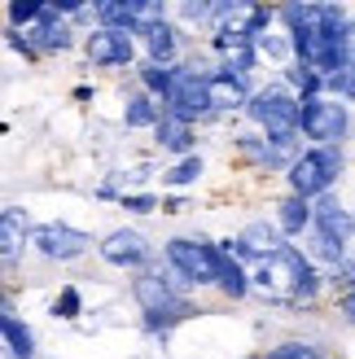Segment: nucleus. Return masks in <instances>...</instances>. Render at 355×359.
Listing matches in <instances>:
<instances>
[{
	"label": "nucleus",
	"mask_w": 355,
	"mask_h": 359,
	"mask_svg": "<svg viewBox=\"0 0 355 359\" xmlns=\"http://www.w3.org/2000/svg\"><path fill=\"white\" fill-rule=\"evenodd\" d=\"M250 118L259 123L263 132H268V140L276 149H286V154H294V145H298V118H303V101H298V93H290L286 83H272V88H259V93L250 97ZM298 158V154H294Z\"/></svg>",
	"instance_id": "f257e3e1"
},
{
	"label": "nucleus",
	"mask_w": 355,
	"mask_h": 359,
	"mask_svg": "<svg viewBox=\"0 0 355 359\" xmlns=\"http://www.w3.org/2000/svg\"><path fill=\"white\" fill-rule=\"evenodd\" d=\"M286 180H290L294 197H303V202L316 197V202H321V197L342 180V149L338 145H316L307 154H298L290 163V171H286Z\"/></svg>",
	"instance_id": "f03ea898"
},
{
	"label": "nucleus",
	"mask_w": 355,
	"mask_h": 359,
	"mask_svg": "<svg viewBox=\"0 0 355 359\" xmlns=\"http://www.w3.org/2000/svg\"><path fill=\"white\" fill-rule=\"evenodd\" d=\"M132 298H136V307L145 311V325L158 333V329H171L175 320H185V316H193V307H189V298L185 294H175L171 285L163 280V272H140L136 280H132Z\"/></svg>",
	"instance_id": "7ed1b4c3"
},
{
	"label": "nucleus",
	"mask_w": 355,
	"mask_h": 359,
	"mask_svg": "<svg viewBox=\"0 0 355 359\" xmlns=\"http://www.w3.org/2000/svg\"><path fill=\"white\" fill-rule=\"evenodd\" d=\"M163 255H167V263L175 267V272H185L193 285H215L220 290V276H224V250L220 245H210V241H193V237H171L167 245H163Z\"/></svg>",
	"instance_id": "20e7f679"
},
{
	"label": "nucleus",
	"mask_w": 355,
	"mask_h": 359,
	"mask_svg": "<svg viewBox=\"0 0 355 359\" xmlns=\"http://www.w3.org/2000/svg\"><path fill=\"white\" fill-rule=\"evenodd\" d=\"M163 114L180 118V123L215 114V101H210V75H198V66H175V83H171V97L163 101Z\"/></svg>",
	"instance_id": "39448f33"
},
{
	"label": "nucleus",
	"mask_w": 355,
	"mask_h": 359,
	"mask_svg": "<svg viewBox=\"0 0 355 359\" xmlns=\"http://www.w3.org/2000/svg\"><path fill=\"white\" fill-rule=\"evenodd\" d=\"M298 132L307 140H316V145H342L347 132H351V114H347V105L333 101V97H307Z\"/></svg>",
	"instance_id": "423d86ee"
},
{
	"label": "nucleus",
	"mask_w": 355,
	"mask_h": 359,
	"mask_svg": "<svg viewBox=\"0 0 355 359\" xmlns=\"http://www.w3.org/2000/svg\"><path fill=\"white\" fill-rule=\"evenodd\" d=\"M83 53H88V62H93V66H105V70H119V66H132V62H136L132 31H114V27L88 31Z\"/></svg>",
	"instance_id": "0eeeda50"
},
{
	"label": "nucleus",
	"mask_w": 355,
	"mask_h": 359,
	"mask_svg": "<svg viewBox=\"0 0 355 359\" xmlns=\"http://www.w3.org/2000/svg\"><path fill=\"white\" fill-rule=\"evenodd\" d=\"M31 245L40 250L44 259L66 263V259H79L83 250H88V232L70 228V224H35L31 228Z\"/></svg>",
	"instance_id": "6e6552de"
},
{
	"label": "nucleus",
	"mask_w": 355,
	"mask_h": 359,
	"mask_svg": "<svg viewBox=\"0 0 355 359\" xmlns=\"http://www.w3.org/2000/svg\"><path fill=\"white\" fill-rule=\"evenodd\" d=\"M22 35L40 48V57H44V53H66L70 44H75V35H70V27H66V13H62V0H58V5L44 0V18L31 31H22Z\"/></svg>",
	"instance_id": "1a4fd4ad"
},
{
	"label": "nucleus",
	"mask_w": 355,
	"mask_h": 359,
	"mask_svg": "<svg viewBox=\"0 0 355 359\" xmlns=\"http://www.w3.org/2000/svg\"><path fill=\"white\" fill-rule=\"evenodd\" d=\"M312 210H316V224H312V232H321V237H329V241H338V245H347V241H355V215L338 202L333 193H325L321 202H312Z\"/></svg>",
	"instance_id": "9d476101"
},
{
	"label": "nucleus",
	"mask_w": 355,
	"mask_h": 359,
	"mask_svg": "<svg viewBox=\"0 0 355 359\" xmlns=\"http://www.w3.org/2000/svg\"><path fill=\"white\" fill-rule=\"evenodd\" d=\"M101 259L114 267H145L149 263V241L136 228H119L101 241Z\"/></svg>",
	"instance_id": "9b49d317"
},
{
	"label": "nucleus",
	"mask_w": 355,
	"mask_h": 359,
	"mask_svg": "<svg viewBox=\"0 0 355 359\" xmlns=\"http://www.w3.org/2000/svg\"><path fill=\"white\" fill-rule=\"evenodd\" d=\"M281 250H286V241H281V228L272 224H246L241 237H237V259H276Z\"/></svg>",
	"instance_id": "f8f14e48"
},
{
	"label": "nucleus",
	"mask_w": 355,
	"mask_h": 359,
	"mask_svg": "<svg viewBox=\"0 0 355 359\" xmlns=\"http://www.w3.org/2000/svg\"><path fill=\"white\" fill-rule=\"evenodd\" d=\"M250 79H241V75H233V70H215L210 75V101H215V114H224V110H241V105H250Z\"/></svg>",
	"instance_id": "ddd939ff"
},
{
	"label": "nucleus",
	"mask_w": 355,
	"mask_h": 359,
	"mask_svg": "<svg viewBox=\"0 0 355 359\" xmlns=\"http://www.w3.org/2000/svg\"><path fill=\"white\" fill-rule=\"evenodd\" d=\"M27 241H31L27 215L18 210V206H5V215H0V255H5V272L18 267V250H22Z\"/></svg>",
	"instance_id": "4468645a"
},
{
	"label": "nucleus",
	"mask_w": 355,
	"mask_h": 359,
	"mask_svg": "<svg viewBox=\"0 0 355 359\" xmlns=\"http://www.w3.org/2000/svg\"><path fill=\"white\" fill-rule=\"evenodd\" d=\"M0 333H5V351H9V359H35V333L13 316V302H5V316H0Z\"/></svg>",
	"instance_id": "2eb2a0df"
},
{
	"label": "nucleus",
	"mask_w": 355,
	"mask_h": 359,
	"mask_svg": "<svg viewBox=\"0 0 355 359\" xmlns=\"http://www.w3.org/2000/svg\"><path fill=\"white\" fill-rule=\"evenodd\" d=\"M312 224H316V210H312V202H303V197H286V202L276 206V228L286 232V237H303V232H312Z\"/></svg>",
	"instance_id": "dca6fc26"
},
{
	"label": "nucleus",
	"mask_w": 355,
	"mask_h": 359,
	"mask_svg": "<svg viewBox=\"0 0 355 359\" xmlns=\"http://www.w3.org/2000/svg\"><path fill=\"white\" fill-rule=\"evenodd\" d=\"M154 140H158L167 154H185V158H189V149H193V123H180V118L163 114V123L154 128Z\"/></svg>",
	"instance_id": "f3484780"
},
{
	"label": "nucleus",
	"mask_w": 355,
	"mask_h": 359,
	"mask_svg": "<svg viewBox=\"0 0 355 359\" xmlns=\"http://www.w3.org/2000/svg\"><path fill=\"white\" fill-rule=\"evenodd\" d=\"M123 123L128 128H158L163 123V101H154L149 93H132L123 105Z\"/></svg>",
	"instance_id": "a211bd4d"
},
{
	"label": "nucleus",
	"mask_w": 355,
	"mask_h": 359,
	"mask_svg": "<svg viewBox=\"0 0 355 359\" xmlns=\"http://www.w3.org/2000/svg\"><path fill=\"white\" fill-rule=\"evenodd\" d=\"M167 13L171 9L163 5V0H132V35L145 40L154 27H167Z\"/></svg>",
	"instance_id": "6ab92c4d"
},
{
	"label": "nucleus",
	"mask_w": 355,
	"mask_h": 359,
	"mask_svg": "<svg viewBox=\"0 0 355 359\" xmlns=\"http://www.w3.org/2000/svg\"><path fill=\"white\" fill-rule=\"evenodd\" d=\"M136 75H140V93H149L154 101H167L171 97V83H175V66H136Z\"/></svg>",
	"instance_id": "aec40b11"
},
{
	"label": "nucleus",
	"mask_w": 355,
	"mask_h": 359,
	"mask_svg": "<svg viewBox=\"0 0 355 359\" xmlns=\"http://www.w3.org/2000/svg\"><path fill=\"white\" fill-rule=\"evenodd\" d=\"M175 48H180V40H175V27H154L145 35V53H149V62L154 66H175Z\"/></svg>",
	"instance_id": "412c9836"
},
{
	"label": "nucleus",
	"mask_w": 355,
	"mask_h": 359,
	"mask_svg": "<svg viewBox=\"0 0 355 359\" xmlns=\"http://www.w3.org/2000/svg\"><path fill=\"white\" fill-rule=\"evenodd\" d=\"M224 259H228V255H224ZM250 280H255V276H246V267H241L237 259H228V263H224V276H220V294L237 302V298L250 294Z\"/></svg>",
	"instance_id": "4be33fe9"
},
{
	"label": "nucleus",
	"mask_w": 355,
	"mask_h": 359,
	"mask_svg": "<svg viewBox=\"0 0 355 359\" xmlns=\"http://www.w3.org/2000/svg\"><path fill=\"white\" fill-rule=\"evenodd\" d=\"M97 22L114 31H132V0H97Z\"/></svg>",
	"instance_id": "5701e85b"
},
{
	"label": "nucleus",
	"mask_w": 355,
	"mask_h": 359,
	"mask_svg": "<svg viewBox=\"0 0 355 359\" xmlns=\"http://www.w3.org/2000/svg\"><path fill=\"white\" fill-rule=\"evenodd\" d=\"M198 175H202V158L189 154V158H180V163H175L163 180H167L171 189H185V184H198Z\"/></svg>",
	"instance_id": "b1692460"
},
{
	"label": "nucleus",
	"mask_w": 355,
	"mask_h": 359,
	"mask_svg": "<svg viewBox=\"0 0 355 359\" xmlns=\"http://www.w3.org/2000/svg\"><path fill=\"white\" fill-rule=\"evenodd\" d=\"M263 359H325V355H321V346H312V342H281Z\"/></svg>",
	"instance_id": "393cba45"
},
{
	"label": "nucleus",
	"mask_w": 355,
	"mask_h": 359,
	"mask_svg": "<svg viewBox=\"0 0 355 359\" xmlns=\"http://www.w3.org/2000/svg\"><path fill=\"white\" fill-rule=\"evenodd\" d=\"M312 255H321V259H329V267H338L342 259H351V255H347V245H338V241H329V237H321V232H312Z\"/></svg>",
	"instance_id": "a878e982"
},
{
	"label": "nucleus",
	"mask_w": 355,
	"mask_h": 359,
	"mask_svg": "<svg viewBox=\"0 0 355 359\" xmlns=\"http://www.w3.org/2000/svg\"><path fill=\"white\" fill-rule=\"evenodd\" d=\"M53 311H58L62 320H75V316H79V290H75V285H62V294H58V302H53Z\"/></svg>",
	"instance_id": "bb28decb"
},
{
	"label": "nucleus",
	"mask_w": 355,
	"mask_h": 359,
	"mask_svg": "<svg viewBox=\"0 0 355 359\" xmlns=\"http://www.w3.org/2000/svg\"><path fill=\"white\" fill-rule=\"evenodd\" d=\"M158 206V197L149 193H123V210H132V215H149Z\"/></svg>",
	"instance_id": "cd10ccee"
},
{
	"label": "nucleus",
	"mask_w": 355,
	"mask_h": 359,
	"mask_svg": "<svg viewBox=\"0 0 355 359\" xmlns=\"http://www.w3.org/2000/svg\"><path fill=\"white\" fill-rule=\"evenodd\" d=\"M325 88H333V93H338L342 101H355V70H351V75H333Z\"/></svg>",
	"instance_id": "c85d7f7f"
},
{
	"label": "nucleus",
	"mask_w": 355,
	"mask_h": 359,
	"mask_svg": "<svg viewBox=\"0 0 355 359\" xmlns=\"http://www.w3.org/2000/svg\"><path fill=\"white\" fill-rule=\"evenodd\" d=\"M175 13L189 18V22H202V18H210V5H202V0H185V5H175Z\"/></svg>",
	"instance_id": "c756f323"
},
{
	"label": "nucleus",
	"mask_w": 355,
	"mask_h": 359,
	"mask_svg": "<svg viewBox=\"0 0 355 359\" xmlns=\"http://www.w3.org/2000/svg\"><path fill=\"white\" fill-rule=\"evenodd\" d=\"M338 316L347 320V325H355V290L351 294H338Z\"/></svg>",
	"instance_id": "7c9ffc66"
},
{
	"label": "nucleus",
	"mask_w": 355,
	"mask_h": 359,
	"mask_svg": "<svg viewBox=\"0 0 355 359\" xmlns=\"http://www.w3.org/2000/svg\"><path fill=\"white\" fill-rule=\"evenodd\" d=\"M355 70V22L347 27V75Z\"/></svg>",
	"instance_id": "2f4dec72"
}]
</instances>
